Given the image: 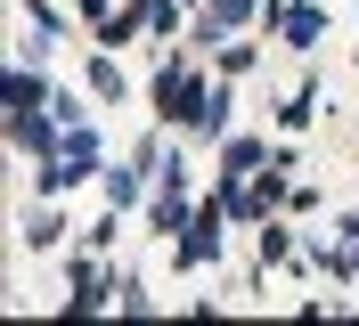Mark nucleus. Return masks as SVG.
Instances as JSON below:
<instances>
[{
    "mask_svg": "<svg viewBox=\"0 0 359 326\" xmlns=\"http://www.w3.org/2000/svg\"><path fill=\"white\" fill-rule=\"evenodd\" d=\"M286 196V155H269L253 179H229L221 188V204H229V220H269V204Z\"/></svg>",
    "mask_w": 359,
    "mask_h": 326,
    "instance_id": "f257e3e1",
    "label": "nucleus"
},
{
    "mask_svg": "<svg viewBox=\"0 0 359 326\" xmlns=\"http://www.w3.org/2000/svg\"><path fill=\"white\" fill-rule=\"evenodd\" d=\"M156 114H163V123H196V130H204V114H212V90H204L188 65H163V74H156Z\"/></svg>",
    "mask_w": 359,
    "mask_h": 326,
    "instance_id": "f03ea898",
    "label": "nucleus"
},
{
    "mask_svg": "<svg viewBox=\"0 0 359 326\" xmlns=\"http://www.w3.org/2000/svg\"><path fill=\"white\" fill-rule=\"evenodd\" d=\"M278 33H286V41H294V49H311V41H318V33H327V17H318L311 0H302V8H278Z\"/></svg>",
    "mask_w": 359,
    "mask_h": 326,
    "instance_id": "7ed1b4c3",
    "label": "nucleus"
},
{
    "mask_svg": "<svg viewBox=\"0 0 359 326\" xmlns=\"http://www.w3.org/2000/svg\"><path fill=\"white\" fill-rule=\"evenodd\" d=\"M262 163H269V155H262V139H229V155H221V188H229V179H253Z\"/></svg>",
    "mask_w": 359,
    "mask_h": 326,
    "instance_id": "20e7f679",
    "label": "nucleus"
},
{
    "mask_svg": "<svg viewBox=\"0 0 359 326\" xmlns=\"http://www.w3.org/2000/svg\"><path fill=\"white\" fill-rule=\"evenodd\" d=\"M156 229H163V237H172V229H188V179H180V172H172V188L156 196Z\"/></svg>",
    "mask_w": 359,
    "mask_h": 326,
    "instance_id": "39448f33",
    "label": "nucleus"
},
{
    "mask_svg": "<svg viewBox=\"0 0 359 326\" xmlns=\"http://www.w3.org/2000/svg\"><path fill=\"white\" fill-rule=\"evenodd\" d=\"M212 229H221V220H196V229L180 237V261H212V245H221V237H212Z\"/></svg>",
    "mask_w": 359,
    "mask_h": 326,
    "instance_id": "423d86ee",
    "label": "nucleus"
},
{
    "mask_svg": "<svg viewBox=\"0 0 359 326\" xmlns=\"http://www.w3.org/2000/svg\"><path fill=\"white\" fill-rule=\"evenodd\" d=\"M33 98H49L33 74H8V114H33Z\"/></svg>",
    "mask_w": 359,
    "mask_h": 326,
    "instance_id": "0eeeda50",
    "label": "nucleus"
},
{
    "mask_svg": "<svg viewBox=\"0 0 359 326\" xmlns=\"http://www.w3.org/2000/svg\"><path fill=\"white\" fill-rule=\"evenodd\" d=\"M221 74H229V82H245V74H253V49L229 41V49H221Z\"/></svg>",
    "mask_w": 359,
    "mask_h": 326,
    "instance_id": "6e6552de",
    "label": "nucleus"
},
{
    "mask_svg": "<svg viewBox=\"0 0 359 326\" xmlns=\"http://www.w3.org/2000/svg\"><path fill=\"white\" fill-rule=\"evenodd\" d=\"M311 98H318V90H294L286 107H278V114H286V130H302V123H311V114H318V107H311Z\"/></svg>",
    "mask_w": 359,
    "mask_h": 326,
    "instance_id": "1a4fd4ad",
    "label": "nucleus"
},
{
    "mask_svg": "<svg viewBox=\"0 0 359 326\" xmlns=\"http://www.w3.org/2000/svg\"><path fill=\"white\" fill-rule=\"evenodd\" d=\"M204 8H212L221 25H245V17H253V0H204Z\"/></svg>",
    "mask_w": 359,
    "mask_h": 326,
    "instance_id": "9d476101",
    "label": "nucleus"
}]
</instances>
